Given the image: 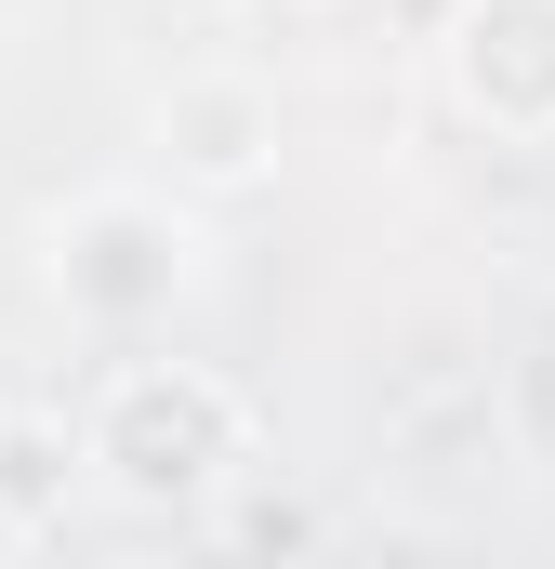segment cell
Masks as SVG:
<instances>
[{
    "label": "cell",
    "mask_w": 555,
    "mask_h": 569,
    "mask_svg": "<svg viewBox=\"0 0 555 569\" xmlns=\"http://www.w3.org/2000/svg\"><path fill=\"white\" fill-rule=\"evenodd\" d=\"M80 463H93V490L133 503V517H212L225 490H252L265 425H252V398H239L212 358H133V371L93 385Z\"/></svg>",
    "instance_id": "1"
},
{
    "label": "cell",
    "mask_w": 555,
    "mask_h": 569,
    "mask_svg": "<svg viewBox=\"0 0 555 569\" xmlns=\"http://www.w3.org/2000/svg\"><path fill=\"white\" fill-rule=\"evenodd\" d=\"M40 279L53 305L80 318V331H159L185 291H199V226L172 212V199H145V186H93V199H67L53 212V239H40Z\"/></svg>",
    "instance_id": "2"
},
{
    "label": "cell",
    "mask_w": 555,
    "mask_h": 569,
    "mask_svg": "<svg viewBox=\"0 0 555 569\" xmlns=\"http://www.w3.org/2000/svg\"><path fill=\"white\" fill-rule=\"evenodd\" d=\"M436 67L476 133H516V146L555 133V0H450Z\"/></svg>",
    "instance_id": "3"
},
{
    "label": "cell",
    "mask_w": 555,
    "mask_h": 569,
    "mask_svg": "<svg viewBox=\"0 0 555 569\" xmlns=\"http://www.w3.org/2000/svg\"><path fill=\"white\" fill-rule=\"evenodd\" d=\"M159 159H172L185 199H252V186L278 172V93L239 80V67L172 80V93H159Z\"/></svg>",
    "instance_id": "4"
},
{
    "label": "cell",
    "mask_w": 555,
    "mask_h": 569,
    "mask_svg": "<svg viewBox=\"0 0 555 569\" xmlns=\"http://www.w3.org/2000/svg\"><path fill=\"white\" fill-rule=\"evenodd\" d=\"M80 490H93V463H80L67 411H0V543H53Z\"/></svg>",
    "instance_id": "5"
},
{
    "label": "cell",
    "mask_w": 555,
    "mask_h": 569,
    "mask_svg": "<svg viewBox=\"0 0 555 569\" xmlns=\"http://www.w3.org/2000/svg\"><path fill=\"white\" fill-rule=\"evenodd\" d=\"M212 530H225V543H252V557H317V543H331V517H317V503H239V490L212 503Z\"/></svg>",
    "instance_id": "6"
},
{
    "label": "cell",
    "mask_w": 555,
    "mask_h": 569,
    "mask_svg": "<svg viewBox=\"0 0 555 569\" xmlns=\"http://www.w3.org/2000/svg\"><path fill=\"white\" fill-rule=\"evenodd\" d=\"M252 13H291V0H252Z\"/></svg>",
    "instance_id": "7"
}]
</instances>
